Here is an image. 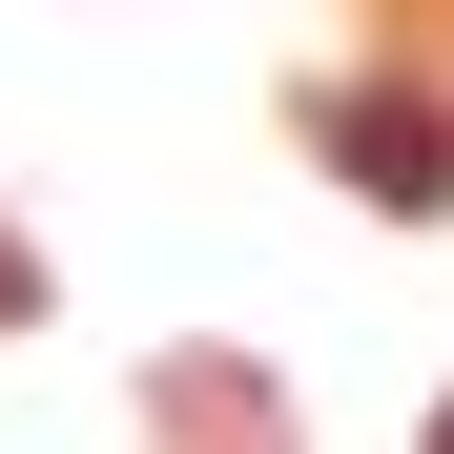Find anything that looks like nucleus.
Returning a JSON list of instances; mask_svg holds the SVG:
<instances>
[{
    "label": "nucleus",
    "instance_id": "1",
    "mask_svg": "<svg viewBox=\"0 0 454 454\" xmlns=\"http://www.w3.org/2000/svg\"><path fill=\"white\" fill-rule=\"evenodd\" d=\"M331 145L372 166V207H454V124L434 104H331Z\"/></svg>",
    "mask_w": 454,
    "mask_h": 454
},
{
    "label": "nucleus",
    "instance_id": "2",
    "mask_svg": "<svg viewBox=\"0 0 454 454\" xmlns=\"http://www.w3.org/2000/svg\"><path fill=\"white\" fill-rule=\"evenodd\" d=\"M434 454H454V413H434Z\"/></svg>",
    "mask_w": 454,
    "mask_h": 454
}]
</instances>
